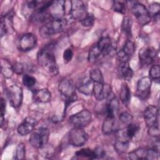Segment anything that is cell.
Returning <instances> with one entry per match:
<instances>
[{"label":"cell","mask_w":160,"mask_h":160,"mask_svg":"<svg viewBox=\"0 0 160 160\" xmlns=\"http://www.w3.org/2000/svg\"><path fill=\"white\" fill-rule=\"evenodd\" d=\"M135 51L134 43L131 40H127L122 48L118 52V56L121 61H128Z\"/></svg>","instance_id":"18"},{"label":"cell","mask_w":160,"mask_h":160,"mask_svg":"<svg viewBox=\"0 0 160 160\" xmlns=\"http://www.w3.org/2000/svg\"><path fill=\"white\" fill-rule=\"evenodd\" d=\"M7 96L11 105L15 108H19L23 99L22 89L21 86L13 84L9 86L7 89Z\"/></svg>","instance_id":"10"},{"label":"cell","mask_w":160,"mask_h":160,"mask_svg":"<svg viewBox=\"0 0 160 160\" xmlns=\"http://www.w3.org/2000/svg\"><path fill=\"white\" fill-rule=\"evenodd\" d=\"M119 98L121 102L124 105H128L131 99V91L128 86V84L125 82L122 83L119 92Z\"/></svg>","instance_id":"25"},{"label":"cell","mask_w":160,"mask_h":160,"mask_svg":"<svg viewBox=\"0 0 160 160\" xmlns=\"http://www.w3.org/2000/svg\"><path fill=\"white\" fill-rule=\"evenodd\" d=\"M88 139V134L81 128L74 127L68 134L69 143L75 147L83 146Z\"/></svg>","instance_id":"6"},{"label":"cell","mask_w":160,"mask_h":160,"mask_svg":"<svg viewBox=\"0 0 160 160\" xmlns=\"http://www.w3.org/2000/svg\"><path fill=\"white\" fill-rule=\"evenodd\" d=\"M118 71L119 76L126 79H131L134 74L132 69L129 64L128 61H121Z\"/></svg>","instance_id":"19"},{"label":"cell","mask_w":160,"mask_h":160,"mask_svg":"<svg viewBox=\"0 0 160 160\" xmlns=\"http://www.w3.org/2000/svg\"><path fill=\"white\" fill-rule=\"evenodd\" d=\"M102 54H108L112 50V43L110 38L104 36L99 39L96 44Z\"/></svg>","instance_id":"21"},{"label":"cell","mask_w":160,"mask_h":160,"mask_svg":"<svg viewBox=\"0 0 160 160\" xmlns=\"http://www.w3.org/2000/svg\"><path fill=\"white\" fill-rule=\"evenodd\" d=\"M76 156L78 157L88 158L90 159H94L98 158L95 150L92 151L89 148H84L76 151Z\"/></svg>","instance_id":"30"},{"label":"cell","mask_w":160,"mask_h":160,"mask_svg":"<svg viewBox=\"0 0 160 160\" xmlns=\"http://www.w3.org/2000/svg\"><path fill=\"white\" fill-rule=\"evenodd\" d=\"M148 133L149 136L154 138H158L159 136V126H152L148 127Z\"/></svg>","instance_id":"40"},{"label":"cell","mask_w":160,"mask_h":160,"mask_svg":"<svg viewBox=\"0 0 160 160\" xmlns=\"http://www.w3.org/2000/svg\"><path fill=\"white\" fill-rule=\"evenodd\" d=\"M36 44V36L32 33L28 32L23 34L20 38L19 48L22 51H28L34 48Z\"/></svg>","instance_id":"16"},{"label":"cell","mask_w":160,"mask_h":160,"mask_svg":"<svg viewBox=\"0 0 160 160\" xmlns=\"http://www.w3.org/2000/svg\"><path fill=\"white\" fill-rule=\"evenodd\" d=\"M117 131V123L115 118L106 117L102 125L103 134L108 135Z\"/></svg>","instance_id":"22"},{"label":"cell","mask_w":160,"mask_h":160,"mask_svg":"<svg viewBox=\"0 0 160 160\" xmlns=\"http://www.w3.org/2000/svg\"><path fill=\"white\" fill-rule=\"evenodd\" d=\"M119 119V121L122 124L128 125L129 124L132 122L133 118H132V116L131 114H129L128 112L124 111V112H122L120 114Z\"/></svg>","instance_id":"37"},{"label":"cell","mask_w":160,"mask_h":160,"mask_svg":"<svg viewBox=\"0 0 160 160\" xmlns=\"http://www.w3.org/2000/svg\"><path fill=\"white\" fill-rule=\"evenodd\" d=\"M33 98L36 102L46 103L50 101L51 98V93L48 89H41L34 92Z\"/></svg>","instance_id":"20"},{"label":"cell","mask_w":160,"mask_h":160,"mask_svg":"<svg viewBox=\"0 0 160 160\" xmlns=\"http://www.w3.org/2000/svg\"><path fill=\"white\" fill-rule=\"evenodd\" d=\"M149 78L153 80H159L160 77V66L159 64L152 65L149 72Z\"/></svg>","instance_id":"34"},{"label":"cell","mask_w":160,"mask_h":160,"mask_svg":"<svg viewBox=\"0 0 160 160\" xmlns=\"http://www.w3.org/2000/svg\"><path fill=\"white\" fill-rule=\"evenodd\" d=\"M67 25L65 19H57L51 20L44 24L40 28V34L44 37L52 36L63 31Z\"/></svg>","instance_id":"3"},{"label":"cell","mask_w":160,"mask_h":160,"mask_svg":"<svg viewBox=\"0 0 160 160\" xmlns=\"http://www.w3.org/2000/svg\"><path fill=\"white\" fill-rule=\"evenodd\" d=\"M113 10L115 12L124 14L126 12V6L123 2L121 1H114L112 5Z\"/></svg>","instance_id":"38"},{"label":"cell","mask_w":160,"mask_h":160,"mask_svg":"<svg viewBox=\"0 0 160 160\" xmlns=\"http://www.w3.org/2000/svg\"><path fill=\"white\" fill-rule=\"evenodd\" d=\"M92 121V114L88 109H83L69 118V122L76 128H83L88 126Z\"/></svg>","instance_id":"7"},{"label":"cell","mask_w":160,"mask_h":160,"mask_svg":"<svg viewBox=\"0 0 160 160\" xmlns=\"http://www.w3.org/2000/svg\"><path fill=\"white\" fill-rule=\"evenodd\" d=\"M131 12L136 18L139 24L143 26L151 21V16L147 8L141 3L136 2L131 8Z\"/></svg>","instance_id":"9"},{"label":"cell","mask_w":160,"mask_h":160,"mask_svg":"<svg viewBox=\"0 0 160 160\" xmlns=\"http://www.w3.org/2000/svg\"><path fill=\"white\" fill-rule=\"evenodd\" d=\"M160 11V6L158 2H153L149 6L148 12L150 14V16H152L154 18L159 17Z\"/></svg>","instance_id":"35"},{"label":"cell","mask_w":160,"mask_h":160,"mask_svg":"<svg viewBox=\"0 0 160 160\" xmlns=\"http://www.w3.org/2000/svg\"><path fill=\"white\" fill-rule=\"evenodd\" d=\"M49 138V129L45 126H41L33 130L30 135L29 141L32 146L36 148H42L48 143Z\"/></svg>","instance_id":"5"},{"label":"cell","mask_w":160,"mask_h":160,"mask_svg":"<svg viewBox=\"0 0 160 160\" xmlns=\"http://www.w3.org/2000/svg\"><path fill=\"white\" fill-rule=\"evenodd\" d=\"M37 124V120L31 116L26 117L17 128L18 133L21 136H26L32 132Z\"/></svg>","instance_id":"17"},{"label":"cell","mask_w":160,"mask_h":160,"mask_svg":"<svg viewBox=\"0 0 160 160\" xmlns=\"http://www.w3.org/2000/svg\"><path fill=\"white\" fill-rule=\"evenodd\" d=\"M132 19L129 16H125L122 21L121 28L122 31L128 36H131L132 35Z\"/></svg>","instance_id":"29"},{"label":"cell","mask_w":160,"mask_h":160,"mask_svg":"<svg viewBox=\"0 0 160 160\" xmlns=\"http://www.w3.org/2000/svg\"><path fill=\"white\" fill-rule=\"evenodd\" d=\"M73 57V51L71 48L66 49L63 52V60L65 63L70 62Z\"/></svg>","instance_id":"41"},{"label":"cell","mask_w":160,"mask_h":160,"mask_svg":"<svg viewBox=\"0 0 160 160\" xmlns=\"http://www.w3.org/2000/svg\"><path fill=\"white\" fill-rule=\"evenodd\" d=\"M1 72L3 76L6 78H10L14 72L13 66L11 63L5 59H2L1 61Z\"/></svg>","instance_id":"24"},{"label":"cell","mask_w":160,"mask_h":160,"mask_svg":"<svg viewBox=\"0 0 160 160\" xmlns=\"http://www.w3.org/2000/svg\"><path fill=\"white\" fill-rule=\"evenodd\" d=\"M26 156V146L23 143H19L15 151L14 158L16 159H24Z\"/></svg>","instance_id":"32"},{"label":"cell","mask_w":160,"mask_h":160,"mask_svg":"<svg viewBox=\"0 0 160 160\" xmlns=\"http://www.w3.org/2000/svg\"><path fill=\"white\" fill-rule=\"evenodd\" d=\"M75 85L71 79L65 78L61 81L59 84L58 89L61 94L66 99L65 111L68 106L75 101L77 99L76 93L75 91Z\"/></svg>","instance_id":"4"},{"label":"cell","mask_w":160,"mask_h":160,"mask_svg":"<svg viewBox=\"0 0 160 160\" xmlns=\"http://www.w3.org/2000/svg\"><path fill=\"white\" fill-rule=\"evenodd\" d=\"M89 78L94 83L104 82V77L102 73L99 68H94L90 71Z\"/></svg>","instance_id":"31"},{"label":"cell","mask_w":160,"mask_h":160,"mask_svg":"<svg viewBox=\"0 0 160 160\" xmlns=\"http://www.w3.org/2000/svg\"><path fill=\"white\" fill-rule=\"evenodd\" d=\"M6 102L4 98H1V106H0V112H1V127L3 126V122L4 121V116L6 112Z\"/></svg>","instance_id":"39"},{"label":"cell","mask_w":160,"mask_h":160,"mask_svg":"<svg viewBox=\"0 0 160 160\" xmlns=\"http://www.w3.org/2000/svg\"><path fill=\"white\" fill-rule=\"evenodd\" d=\"M157 51L152 47H144L139 51V59L142 65H149L157 56Z\"/></svg>","instance_id":"14"},{"label":"cell","mask_w":160,"mask_h":160,"mask_svg":"<svg viewBox=\"0 0 160 160\" xmlns=\"http://www.w3.org/2000/svg\"><path fill=\"white\" fill-rule=\"evenodd\" d=\"M129 141L124 139L117 138L114 145V149L119 154L124 153L129 148Z\"/></svg>","instance_id":"27"},{"label":"cell","mask_w":160,"mask_h":160,"mask_svg":"<svg viewBox=\"0 0 160 160\" xmlns=\"http://www.w3.org/2000/svg\"><path fill=\"white\" fill-rule=\"evenodd\" d=\"M94 21V16L92 14L88 13L80 21V22L84 27H90L93 25Z\"/></svg>","instance_id":"36"},{"label":"cell","mask_w":160,"mask_h":160,"mask_svg":"<svg viewBox=\"0 0 160 160\" xmlns=\"http://www.w3.org/2000/svg\"><path fill=\"white\" fill-rule=\"evenodd\" d=\"M71 4L69 16L73 20H79L80 21L88 14L86 6L82 1H71Z\"/></svg>","instance_id":"11"},{"label":"cell","mask_w":160,"mask_h":160,"mask_svg":"<svg viewBox=\"0 0 160 160\" xmlns=\"http://www.w3.org/2000/svg\"><path fill=\"white\" fill-rule=\"evenodd\" d=\"M22 80L23 84L29 88H32L36 83V79L34 76L28 74H24Z\"/></svg>","instance_id":"33"},{"label":"cell","mask_w":160,"mask_h":160,"mask_svg":"<svg viewBox=\"0 0 160 160\" xmlns=\"http://www.w3.org/2000/svg\"><path fill=\"white\" fill-rule=\"evenodd\" d=\"M119 101L117 98H112L106 107V114L107 117L115 118V114L119 109Z\"/></svg>","instance_id":"26"},{"label":"cell","mask_w":160,"mask_h":160,"mask_svg":"<svg viewBox=\"0 0 160 160\" xmlns=\"http://www.w3.org/2000/svg\"><path fill=\"white\" fill-rule=\"evenodd\" d=\"M101 55H102V52L98 48L97 44H94L89 49L88 60L89 62L94 63L99 59Z\"/></svg>","instance_id":"28"},{"label":"cell","mask_w":160,"mask_h":160,"mask_svg":"<svg viewBox=\"0 0 160 160\" xmlns=\"http://www.w3.org/2000/svg\"><path fill=\"white\" fill-rule=\"evenodd\" d=\"M53 44H50L42 48L38 53V63L50 74L56 76L59 68L53 52Z\"/></svg>","instance_id":"1"},{"label":"cell","mask_w":160,"mask_h":160,"mask_svg":"<svg viewBox=\"0 0 160 160\" xmlns=\"http://www.w3.org/2000/svg\"><path fill=\"white\" fill-rule=\"evenodd\" d=\"M111 93V86L110 84L102 82L94 83L93 89V94L94 98L98 101H102L106 99Z\"/></svg>","instance_id":"15"},{"label":"cell","mask_w":160,"mask_h":160,"mask_svg":"<svg viewBox=\"0 0 160 160\" xmlns=\"http://www.w3.org/2000/svg\"><path fill=\"white\" fill-rule=\"evenodd\" d=\"M144 119L148 127L158 126L159 124V109L153 105L148 106L144 111Z\"/></svg>","instance_id":"12"},{"label":"cell","mask_w":160,"mask_h":160,"mask_svg":"<svg viewBox=\"0 0 160 160\" xmlns=\"http://www.w3.org/2000/svg\"><path fill=\"white\" fill-rule=\"evenodd\" d=\"M94 84V82L90 78L84 79L78 86V89L79 92L84 95H91L93 93Z\"/></svg>","instance_id":"23"},{"label":"cell","mask_w":160,"mask_h":160,"mask_svg":"<svg viewBox=\"0 0 160 160\" xmlns=\"http://www.w3.org/2000/svg\"><path fill=\"white\" fill-rule=\"evenodd\" d=\"M152 79L148 76L142 77L137 82V92L139 98L146 99L150 94Z\"/></svg>","instance_id":"13"},{"label":"cell","mask_w":160,"mask_h":160,"mask_svg":"<svg viewBox=\"0 0 160 160\" xmlns=\"http://www.w3.org/2000/svg\"><path fill=\"white\" fill-rule=\"evenodd\" d=\"M44 10L50 20L62 19L66 13L65 1L62 0L44 2Z\"/></svg>","instance_id":"2"},{"label":"cell","mask_w":160,"mask_h":160,"mask_svg":"<svg viewBox=\"0 0 160 160\" xmlns=\"http://www.w3.org/2000/svg\"><path fill=\"white\" fill-rule=\"evenodd\" d=\"M159 154V151L152 148H138L130 152L128 154L129 158L132 160L138 159H155Z\"/></svg>","instance_id":"8"}]
</instances>
